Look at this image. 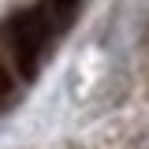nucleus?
Here are the masks:
<instances>
[{
	"instance_id": "f257e3e1",
	"label": "nucleus",
	"mask_w": 149,
	"mask_h": 149,
	"mask_svg": "<svg viewBox=\"0 0 149 149\" xmlns=\"http://www.w3.org/2000/svg\"><path fill=\"white\" fill-rule=\"evenodd\" d=\"M52 30H56V19H52V11L45 4L26 8V11H19L11 19L8 45H11V60H15V67H19L22 78H30L37 71L41 56L49 52V45H52Z\"/></svg>"
},
{
	"instance_id": "f03ea898",
	"label": "nucleus",
	"mask_w": 149,
	"mask_h": 149,
	"mask_svg": "<svg viewBox=\"0 0 149 149\" xmlns=\"http://www.w3.org/2000/svg\"><path fill=\"white\" fill-rule=\"evenodd\" d=\"M11 97H15V74L0 63V112L11 104Z\"/></svg>"
}]
</instances>
